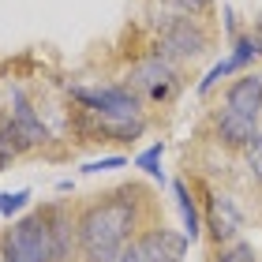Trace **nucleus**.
Listing matches in <instances>:
<instances>
[{"mask_svg": "<svg viewBox=\"0 0 262 262\" xmlns=\"http://www.w3.org/2000/svg\"><path fill=\"white\" fill-rule=\"evenodd\" d=\"M139 225V202L135 191H116L109 199L94 202L79 217V251L86 262H116L131 244Z\"/></svg>", "mask_w": 262, "mask_h": 262, "instance_id": "nucleus-1", "label": "nucleus"}, {"mask_svg": "<svg viewBox=\"0 0 262 262\" xmlns=\"http://www.w3.org/2000/svg\"><path fill=\"white\" fill-rule=\"evenodd\" d=\"M127 90H135L139 98H150V101H169L176 90H180V75H176V68L169 56L154 53L146 60L131 64L127 71Z\"/></svg>", "mask_w": 262, "mask_h": 262, "instance_id": "nucleus-2", "label": "nucleus"}, {"mask_svg": "<svg viewBox=\"0 0 262 262\" xmlns=\"http://www.w3.org/2000/svg\"><path fill=\"white\" fill-rule=\"evenodd\" d=\"M184 251H187V236H176L172 229H150L135 236L116 262H180Z\"/></svg>", "mask_w": 262, "mask_h": 262, "instance_id": "nucleus-3", "label": "nucleus"}, {"mask_svg": "<svg viewBox=\"0 0 262 262\" xmlns=\"http://www.w3.org/2000/svg\"><path fill=\"white\" fill-rule=\"evenodd\" d=\"M206 30L187 15H176L161 27V56H169V60H195L206 53Z\"/></svg>", "mask_w": 262, "mask_h": 262, "instance_id": "nucleus-4", "label": "nucleus"}, {"mask_svg": "<svg viewBox=\"0 0 262 262\" xmlns=\"http://www.w3.org/2000/svg\"><path fill=\"white\" fill-rule=\"evenodd\" d=\"M71 98L79 105H86L90 113H98V116H139V105H142V98L135 90H127V86H105V90L75 86Z\"/></svg>", "mask_w": 262, "mask_h": 262, "instance_id": "nucleus-5", "label": "nucleus"}, {"mask_svg": "<svg viewBox=\"0 0 262 262\" xmlns=\"http://www.w3.org/2000/svg\"><path fill=\"white\" fill-rule=\"evenodd\" d=\"M11 232H15V240H19L23 251H27L30 262H60L56 240H53V225H49V217H45L41 210L30 213V217H23Z\"/></svg>", "mask_w": 262, "mask_h": 262, "instance_id": "nucleus-6", "label": "nucleus"}, {"mask_svg": "<svg viewBox=\"0 0 262 262\" xmlns=\"http://www.w3.org/2000/svg\"><path fill=\"white\" fill-rule=\"evenodd\" d=\"M225 113H236L244 120H258L262 113V75H240L225 94Z\"/></svg>", "mask_w": 262, "mask_h": 262, "instance_id": "nucleus-7", "label": "nucleus"}, {"mask_svg": "<svg viewBox=\"0 0 262 262\" xmlns=\"http://www.w3.org/2000/svg\"><path fill=\"white\" fill-rule=\"evenodd\" d=\"M240 229H244V217L236 210V202L225 195H213L210 199V236L217 244H229V240H236Z\"/></svg>", "mask_w": 262, "mask_h": 262, "instance_id": "nucleus-8", "label": "nucleus"}, {"mask_svg": "<svg viewBox=\"0 0 262 262\" xmlns=\"http://www.w3.org/2000/svg\"><path fill=\"white\" fill-rule=\"evenodd\" d=\"M11 120H15V127L23 131V139L30 142V146H38V142H45L49 139V131H45V124L34 116V109H30V101H27V94L23 90H11Z\"/></svg>", "mask_w": 262, "mask_h": 262, "instance_id": "nucleus-9", "label": "nucleus"}, {"mask_svg": "<svg viewBox=\"0 0 262 262\" xmlns=\"http://www.w3.org/2000/svg\"><path fill=\"white\" fill-rule=\"evenodd\" d=\"M41 213L49 217L53 225V240H56V255H60V262L71 255V247L79 244V229H71V217L64 213V206H41Z\"/></svg>", "mask_w": 262, "mask_h": 262, "instance_id": "nucleus-10", "label": "nucleus"}, {"mask_svg": "<svg viewBox=\"0 0 262 262\" xmlns=\"http://www.w3.org/2000/svg\"><path fill=\"white\" fill-rule=\"evenodd\" d=\"M172 191H176V206H180V213H184V236H187V240H195L199 229H202V225H199V210H195V199L187 195V184H180V180L172 184Z\"/></svg>", "mask_w": 262, "mask_h": 262, "instance_id": "nucleus-11", "label": "nucleus"}, {"mask_svg": "<svg viewBox=\"0 0 262 262\" xmlns=\"http://www.w3.org/2000/svg\"><path fill=\"white\" fill-rule=\"evenodd\" d=\"M213 262H258V258H255V247H251V244L236 240V244H229V247H221Z\"/></svg>", "mask_w": 262, "mask_h": 262, "instance_id": "nucleus-12", "label": "nucleus"}, {"mask_svg": "<svg viewBox=\"0 0 262 262\" xmlns=\"http://www.w3.org/2000/svg\"><path fill=\"white\" fill-rule=\"evenodd\" d=\"M161 154H165V146H161V142H154L150 150H142L139 158H135V165H139V169H146L150 176H158V180H161Z\"/></svg>", "mask_w": 262, "mask_h": 262, "instance_id": "nucleus-13", "label": "nucleus"}, {"mask_svg": "<svg viewBox=\"0 0 262 262\" xmlns=\"http://www.w3.org/2000/svg\"><path fill=\"white\" fill-rule=\"evenodd\" d=\"M258 56V45H255V38L251 34H244V38H236V53H232V60L240 64V68H247Z\"/></svg>", "mask_w": 262, "mask_h": 262, "instance_id": "nucleus-14", "label": "nucleus"}, {"mask_svg": "<svg viewBox=\"0 0 262 262\" xmlns=\"http://www.w3.org/2000/svg\"><path fill=\"white\" fill-rule=\"evenodd\" d=\"M0 258H4V262H30V258H27V251L19 247L15 232H4V240H0Z\"/></svg>", "mask_w": 262, "mask_h": 262, "instance_id": "nucleus-15", "label": "nucleus"}, {"mask_svg": "<svg viewBox=\"0 0 262 262\" xmlns=\"http://www.w3.org/2000/svg\"><path fill=\"white\" fill-rule=\"evenodd\" d=\"M236 68H240V64H236L232 56H229V60H221V64H213V68H210V75H206V79L199 82V94H206V90L213 86V82H221V79L229 75V71H236Z\"/></svg>", "mask_w": 262, "mask_h": 262, "instance_id": "nucleus-16", "label": "nucleus"}, {"mask_svg": "<svg viewBox=\"0 0 262 262\" xmlns=\"http://www.w3.org/2000/svg\"><path fill=\"white\" fill-rule=\"evenodd\" d=\"M27 199H30V191H8V195H0V213H4V217H11L15 210L27 206Z\"/></svg>", "mask_w": 262, "mask_h": 262, "instance_id": "nucleus-17", "label": "nucleus"}, {"mask_svg": "<svg viewBox=\"0 0 262 262\" xmlns=\"http://www.w3.org/2000/svg\"><path fill=\"white\" fill-rule=\"evenodd\" d=\"M247 161H251V176L262 184V131L251 139V146H247Z\"/></svg>", "mask_w": 262, "mask_h": 262, "instance_id": "nucleus-18", "label": "nucleus"}, {"mask_svg": "<svg viewBox=\"0 0 262 262\" xmlns=\"http://www.w3.org/2000/svg\"><path fill=\"white\" fill-rule=\"evenodd\" d=\"M124 158H101V161H86L82 165V172H105V169H120Z\"/></svg>", "mask_w": 262, "mask_h": 262, "instance_id": "nucleus-19", "label": "nucleus"}, {"mask_svg": "<svg viewBox=\"0 0 262 262\" xmlns=\"http://www.w3.org/2000/svg\"><path fill=\"white\" fill-rule=\"evenodd\" d=\"M176 4H180L184 11H202V8L210 4V0H176Z\"/></svg>", "mask_w": 262, "mask_h": 262, "instance_id": "nucleus-20", "label": "nucleus"}, {"mask_svg": "<svg viewBox=\"0 0 262 262\" xmlns=\"http://www.w3.org/2000/svg\"><path fill=\"white\" fill-rule=\"evenodd\" d=\"M8 165H11V154H0V172H4Z\"/></svg>", "mask_w": 262, "mask_h": 262, "instance_id": "nucleus-21", "label": "nucleus"}]
</instances>
